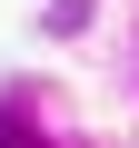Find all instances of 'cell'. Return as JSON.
I'll list each match as a JSON object with an SVG mask.
<instances>
[{"mask_svg": "<svg viewBox=\"0 0 139 148\" xmlns=\"http://www.w3.org/2000/svg\"><path fill=\"white\" fill-rule=\"evenodd\" d=\"M0 148H40V138L20 128V109H0Z\"/></svg>", "mask_w": 139, "mask_h": 148, "instance_id": "obj_1", "label": "cell"}]
</instances>
